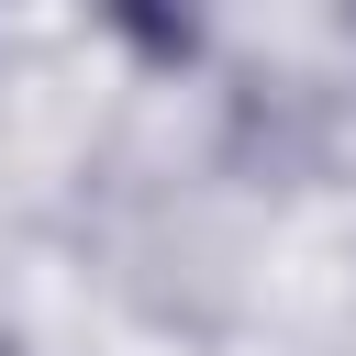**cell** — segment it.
Returning <instances> with one entry per match:
<instances>
[{
	"mask_svg": "<svg viewBox=\"0 0 356 356\" xmlns=\"http://www.w3.org/2000/svg\"><path fill=\"white\" fill-rule=\"evenodd\" d=\"M100 22L145 56V67H189L211 33V0H100Z\"/></svg>",
	"mask_w": 356,
	"mask_h": 356,
	"instance_id": "1",
	"label": "cell"
}]
</instances>
